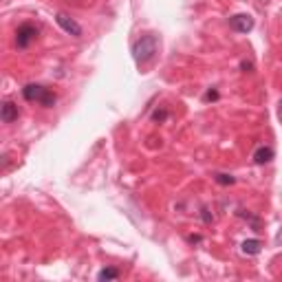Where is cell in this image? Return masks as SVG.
Returning a JSON list of instances; mask_svg holds the SVG:
<instances>
[{"mask_svg": "<svg viewBox=\"0 0 282 282\" xmlns=\"http://www.w3.org/2000/svg\"><path fill=\"white\" fill-rule=\"evenodd\" d=\"M117 278H119V269H112V267H104L97 274V280H117Z\"/></svg>", "mask_w": 282, "mask_h": 282, "instance_id": "9", "label": "cell"}, {"mask_svg": "<svg viewBox=\"0 0 282 282\" xmlns=\"http://www.w3.org/2000/svg\"><path fill=\"white\" fill-rule=\"evenodd\" d=\"M157 35H152V34H145V35H141L139 40H135V44H133V58H135V62L139 64V67H143V64H148L150 60L157 55Z\"/></svg>", "mask_w": 282, "mask_h": 282, "instance_id": "1", "label": "cell"}, {"mask_svg": "<svg viewBox=\"0 0 282 282\" xmlns=\"http://www.w3.org/2000/svg\"><path fill=\"white\" fill-rule=\"evenodd\" d=\"M274 148L271 145H258L256 150H253V163L256 166H265V163H269L271 159H274Z\"/></svg>", "mask_w": 282, "mask_h": 282, "instance_id": "7", "label": "cell"}, {"mask_svg": "<svg viewBox=\"0 0 282 282\" xmlns=\"http://www.w3.org/2000/svg\"><path fill=\"white\" fill-rule=\"evenodd\" d=\"M205 100H218V93H216V91H208V93H205Z\"/></svg>", "mask_w": 282, "mask_h": 282, "instance_id": "12", "label": "cell"}, {"mask_svg": "<svg viewBox=\"0 0 282 282\" xmlns=\"http://www.w3.org/2000/svg\"><path fill=\"white\" fill-rule=\"evenodd\" d=\"M190 243H201V236H190Z\"/></svg>", "mask_w": 282, "mask_h": 282, "instance_id": "13", "label": "cell"}, {"mask_svg": "<svg viewBox=\"0 0 282 282\" xmlns=\"http://www.w3.org/2000/svg\"><path fill=\"white\" fill-rule=\"evenodd\" d=\"M22 97H25L27 102H35V104H40L44 108H53L55 102H58L55 93L51 91V88L42 86V84H27V86L22 88Z\"/></svg>", "mask_w": 282, "mask_h": 282, "instance_id": "2", "label": "cell"}, {"mask_svg": "<svg viewBox=\"0 0 282 282\" xmlns=\"http://www.w3.org/2000/svg\"><path fill=\"white\" fill-rule=\"evenodd\" d=\"M278 117L282 119V100H280V104H278Z\"/></svg>", "mask_w": 282, "mask_h": 282, "instance_id": "14", "label": "cell"}, {"mask_svg": "<svg viewBox=\"0 0 282 282\" xmlns=\"http://www.w3.org/2000/svg\"><path fill=\"white\" fill-rule=\"evenodd\" d=\"M18 115H20V110H18V106L13 104L11 100H7L0 108V119H2V124H13V121L18 119Z\"/></svg>", "mask_w": 282, "mask_h": 282, "instance_id": "6", "label": "cell"}, {"mask_svg": "<svg viewBox=\"0 0 282 282\" xmlns=\"http://www.w3.org/2000/svg\"><path fill=\"white\" fill-rule=\"evenodd\" d=\"M216 183H220V185H232V183H236V178L232 175H216Z\"/></svg>", "mask_w": 282, "mask_h": 282, "instance_id": "10", "label": "cell"}, {"mask_svg": "<svg viewBox=\"0 0 282 282\" xmlns=\"http://www.w3.org/2000/svg\"><path fill=\"white\" fill-rule=\"evenodd\" d=\"M35 37H37V27L34 22H22L16 29V46L18 49H29Z\"/></svg>", "mask_w": 282, "mask_h": 282, "instance_id": "3", "label": "cell"}, {"mask_svg": "<svg viewBox=\"0 0 282 282\" xmlns=\"http://www.w3.org/2000/svg\"><path fill=\"white\" fill-rule=\"evenodd\" d=\"M229 27L236 34H247V31L253 29V18L249 13H236V16L229 18Z\"/></svg>", "mask_w": 282, "mask_h": 282, "instance_id": "4", "label": "cell"}, {"mask_svg": "<svg viewBox=\"0 0 282 282\" xmlns=\"http://www.w3.org/2000/svg\"><path fill=\"white\" fill-rule=\"evenodd\" d=\"M55 22H58V25L62 27V31H67L69 35H73V37H79V35H82V27H79L70 16H67V13L60 11L58 16H55Z\"/></svg>", "mask_w": 282, "mask_h": 282, "instance_id": "5", "label": "cell"}, {"mask_svg": "<svg viewBox=\"0 0 282 282\" xmlns=\"http://www.w3.org/2000/svg\"><path fill=\"white\" fill-rule=\"evenodd\" d=\"M168 117V112L166 110H154V115H152V119L154 121H163Z\"/></svg>", "mask_w": 282, "mask_h": 282, "instance_id": "11", "label": "cell"}, {"mask_svg": "<svg viewBox=\"0 0 282 282\" xmlns=\"http://www.w3.org/2000/svg\"><path fill=\"white\" fill-rule=\"evenodd\" d=\"M262 249V243L258 241V238H249V241H245L241 245V251L245 253V256H258Z\"/></svg>", "mask_w": 282, "mask_h": 282, "instance_id": "8", "label": "cell"}]
</instances>
